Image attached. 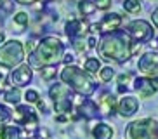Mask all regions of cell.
<instances>
[{
    "label": "cell",
    "instance_id": "obj_1",
    "mask_svg": "<svg viewBox=\"0 0 158 139\" xmlns=\"http://www.w3.org/2000/svg\"><path fill=\"white\" fill-rule=\"evenodd\" d=\"M130 47H132V42L130 37L127 33H106L102 35L101 42H99V56L106 61H116V63H123V61H129L132 57V52H130Z\"/></svg>",
    "mask_w": 158,
    "mask_h": 139
},
{
    "label": "cell",
    "instance_id": "obj_2",
    "mask_svg": "<svg viewBox=\"0 0 158 139\" xmlns=\"http://www.w3.org/2000/svg\"><path fill=\"white\" fill-rule=\"evenodd\" d=\"M64 47L59 38L56 37H45L38 42L37 49L30 54V66H54L63 59Z\"/></svg>",
    "mask_w": 158,
    "mask_h": 139
},
{
    "label": "cell",
    "instance_id": "obj_3",
    "mask_svg": "<svg viewBox=\"0 0 158 139\" xmlns=\"http://www.w3.org/2000/svg\"><path fill=\"white\" fill-rule=\"evenodd\" d=\"M61 80L64 83H68L75 92L82 94V96H90L96 91L92 78L85 71H82L78 66H66L61 71Z\"/></svg>",
    "mask_w": 158,
    "mask_h": 139
},
{
    "label": "cell",
    "instance_id": "obj_4",
    "mask_svg": "<svg viewBox=\"0 0 158 139\" xmlns=\"http://www.w3.org/2000/svg\"><path fill=\"white\" fill-rule=\"evenodd\" d=\"M24 59V47L19 40H9L0 45V66L14 68Z\"/></svg>",
    "mask_w": 158,
    "mask_h": 139
},
{
    "label": "cell",
    "instance_id": "obj_5",
    "mask_svg": "<svg viewBox=\"0 0 158 139\" xmlns=\"http://www.w3.org/2000/svg\"><path fill=\"white\" fill-rule=\"evenodd\" d=\"M127 139H158V122L153 118L135 120L127 127Z\"/></svg>",
    "mask_w": 158,
    "mask_h": 139
},
{
    "label": "cell",
    "instance_id": "obj_6",
    "mask_svg": "<svg viewBox=\"0 0 158 139\" xmlns=\"http://www.w3.org/2000/svg\"><path fill=\"white\" fill-rule=\"evenodd\" d=\"M52 101H54V110L56 113H70L71 108H73V99L75 96L70 92V89L63 85V83H56V85H52L51 91Z\"/></svg>",
    "mask_w": 158,
    "mask_h": 139
},
{
    "label": "cell",
    "instance_id": "obj_7",
    "mask_svg": "<svg viewBox=\"0 0 158 139\" xmlns=\"http://www.w3.org/2000/svg\"><path fill=\"white\" fill-rule=\"evenodd\" d=\"M127 35L132 37L135 42H148L153 37V28H151V24L148 21L137 19V21L129 23V26H127Z\"/></svg>",
    "mask_w": 158,
    "mask_h": 139
},
{
    "label": "cell",
    "instance_id": "obj_8",
    "mask_svg": "<svg viewBox=\"0 0 158 139\" xmlns=\"http://www.w3.org/2000/svg\"><path fill=\"white\" fill-rule=\"evenodd\" d=\"M14 120L18 122V124H21L26 130H30V132H33V130H37L38 127V116L37 113L33 110H30L28 106H18L14 110Z\"/></svg>",
    "mask_w": 158,
    "mask_h": 139
},
{
    "label": "cell",
    "instance_id": "obj_9",
    "mask_svg": "<svg viewBox=\"0 0 158 139\" xmlns=\"http://www.w3.org/2000/svg\"><path fill=\"white\" fill-rule=\"evenodd\" d=\"M137 68L143 75L146 77H156L158 73V54L156 52H146V54L141 56L139 63H137Z\"/></svg>",
    "mask_w": 158,
    "mask_h": 139
},
{
    "label": "cell",
    "instance_id": "obj_10",
    "mask_svg": "<svg viewBox=\"0 0 158 139\" xmlns=\"http://www.w3.org/2000/svg\"><path fill=\"white\" fill-rule=\"evenodd\" d=\"M33 71L30 65H19L18 68H14V71L10 73V80L14 83L16 87H24L31 82Z\"/></svg>",
    "mask_w": 158,
    "mask_h": 139
},
{
    "label": "cell",
    "instance_id": "obj_11",
    "mask_svg": "<svg viewBox=\"0 0 158 139\" xmlns=\"http://www.w3.org/2000/svg\"><path fill=\"white\" fill-rule=\"evenodd\" d=\"M122 23H123L122 16L120 14H116V12H113V14H106L98 26H99V32H102L104 35H106V33L118 32V28L122 26Z\"/></svg>",
    "mask_w": 158,
    "mask_h": 139
},
{
    "label": "cell",
    "instance_id": "obj_12",
    "mask_svg": "<svg viewBox=\"0 0 158 139\" xmlns=\"http://www.w3.org/2000/svg\"><path fill=\"white\" fill-rule=\"evenodd\" d=\"M118 113H120L123 118H129L135 113V111L139 110V101H137V97L134 96H123L118 103V106H116Z\"/></svg>",
    "mask_w": 158,
    "mask_h": 139
},
{
    "label": "cell",
    "instance_id": "obj_13",
    "mask_svg": "<svg viewBox=\"0 0 158 139\" xmlns=\"http://www.w3.org/2000/svg\"><path fill=\"white\" fill-rule=\"evenodd\" d=\"M132 87H134V91L139 94V97H143V99H148V97H151L156 92V89L151 85V80H149L148 77H146V78H137Z\"/></svg>",
    "mask_w": 158,
    "mask_h": 139
},
{
    "label": "cell",
    "instance_id": "obj_14",
    "mask_svg": "<svg viewBox=\"0 0 158 139\" xmlns=\"http://www.w3.org/2000/svg\"><path fill=\"white\" fill-rule=\"evenodd\" d=\"M87 28H89V24L84 23V21H80V19H70L66 23L64 30H66V35L70 38H78L87 32Z\"/></svg>",
    "mask_w": 158,
    "mask_h": 139
},
{
    "label": "cell",
    "instance_id": "obj_15",
    "mask_svg": "<svg viewBox=\"0 0 158 139\" xmlns=\"http://www.w3.org/2000/svg\"><path fill=\"white\" fill-rule=\"evenodd\" d=\"M116 106H118V104H116L115 97H113L111 94L104 92L101 96V99H99V103H98V111H101V115L108 116V115H113V113H115Z\"/></svg>",
    "mask_w": 158,
    "mask_h": 139
},
{
    "label": "cell",
    "instance_id": "obj_16",
    "mask_svg": "<svg viewBox=\"0 0 158 139\" xmlns=\"http://www.w3.org/2000/svg\"><path fill=\"white\" fill-rule=\"evenodd\" d=\"M92 136L94 139H111L113 137V127L108 124H98L92 127Z\"/></svg>",
    "mask_w": 158,
    "mask_h": 139
},
{
    "label": "cell",
    "instance_id": "obj_17",
    "mask_svg": "<svg viewBox=\"0 0 158 139\" xmlns=\"http://www.w3.org/2000/svg\"><path fill=\"white\" fill-rule=\"evenodd\" d=\"M78 113L85 118H92V116L98 115V103L94 101H84L78 106Z\"/></svg>",
    "mask_w": 158,
    "mask_h": 139
},
{
    "label": "cell",
    "instance_id": "obj_18",
    "mask_svg": "<svg viewBox=\"0 0 158 139\" xmlns=\"http://www.w3.org/2000/svg\"><path fill=\"white\" fill-rule=\"evenodd\" d=\"M19 137H21V132L14 125H7V127L0 129V139H19Z\"/></svg>",
    "mask_w": 158,
    "mask_h": 139
},
{
    "label": "cell",
    "instance_id": "obj_19",
    "mask_svg": "<svg viewBox=\"0 0 158 139\" xmlns=\"http://www.w3.org/2000/svg\"><path fill=\"white\" fill-rule=\"evenodd\" d=\"M78 12L82 16H90V14L96 12V4H94L92 0H80L78 2Z\"/></svg>",
    "mask_w": 158,
    "mask_h": 139
},
{
    "label": "cell",
    "instance_id": "obj_20",
    "mask_svg": "<svg viewBox=\"0 0 158 139\" xmlns=\"http://www.w3.org/2000/svg\"><path fill=\"white\" fill-rule=\"evenodd\" d=\"M84 68L89 73H98V71H101V63H99L98 57H87Z\"/></svg>",
    "mask_w": 158,
    "mask_h": 139
},
{
    "label": "cell",
    "instance_id": "obj_21",
    "mask_svg": "<svg viewBox=\"0 0 158 139\" xmlns=\"http://www.w3.org/2000/svg\"><path fill=\"white\" fill-rule=\"evenodd\" d=\"M4 99L7 103H12V104H18L19 99H21V91H19V87L16 89H9L7 92L4 94Z\"/></svg>",
    "mask_w": 158,
    "mask_h": 139
},
{
    "label": "cell",
    "instance_id": "obj_22",
    "mask_svg": "<svg viewBox=\"0 0 158 139\" xmlns=\"http://www.w3.org/2000/svg\"><path fill=\"white\" fill-rule=\"evenodd\" d=\"M123 9H125V12L137 14L141 11V2L139 0H125L123 2Z\"/></svg>",
    "mask_w": 158,
    "mask_h": 139
},
{
    "label": "cell",
    "instance_id": "obj_23",
    "mask_svg": "<svg viewBox=\"0 0 158 139\" xmlns=\"http://www.w3.org/2000/svg\"><path fill=\"white\" fill-rule=\"evenodd\" d=\"M40 75L44 80H52L56 77V66H42L40 68Z\"/></svg>",
    "mask_w": 158,
    "mask_h": 139
},
{
    "label": "cell",
    "instance_id": "obj_24",
    "mask_svg": "<svg viewBox=\"0 0 158 139\" xmlns=\"http://www.w3.org/2000/svg\"><path fill=\"white\" fill-rule=\"evenodd\" d=\"M10 118H12V111H10L7 106L0 104V125H5Z\"/></svg>",
    "mask_w": 158,
    "mask_h": 139
},
{
    "label": "cell",
    "instance_id": "obj_25",
    "mask_svg": "<svg viewBox=\"0 0 158 139\" xmlns=\"http://www.w3.org/2000/svg\"><path fill=\"white\" fill-rule=\"evenodd\" d=\"M99 77H101L102 82H110V80L115 77V70L110 68V66H106V68H101V71H99Z\"/></svg>",
    "mask_w": 158,
    "mask_h": 139
},
{
    "label": "cell",
    "instance_id": "obj_26",
    "mask_svg": "<svg viewBox=\"0 0 158 139\" xmlns=\"http://www.w3.org/2000/svg\"><path fill=\"white\" fill-rule=\"evenodd\" d=\"M28 21H30V18H28V14H26V12H18L14 16V23L19 24V26H26Z\"/></svg>",
    "mask_w": 158,
    "mask_h": 139
},
{
    "label": "cell",
    "instance_id": "obj_27",
    "mask_svg": "<svg viewBox=\"0 0 158 139\" xmlns=\"http://www.w3.org/2000/svg\"><path fill=\"white\" fill-rule=\"evenodd\" d=\"M132 75L130 73H122L120 77H118V83H120V85H123V83H125V87H132Z\"/></svg>",
    "mask_w": 158,
    "mask_h": 139
},
{
    "label": "cell",
    "instance_id": "obj_28",
    "mask_svg": "<svg viewBox=\"0 0 158 139\" xmlns=\"http://www.w3.org/2000/svg\"><path fill=\"white\" fill-rule=\"evenodd\" d=\"M94 4H96V9H101V11H108L111 7L113 0H94Z\"/></svg>",
    "mask_w": 158,
    "mask_h": 139
},
{
    "label": "cell",
    "instance_id": "obj_29",
    "mask_svg": "<svg viewBox=\"0 0 158 139\" xmlns=\"http://www.w3.org/2000/svg\"><path fill=\"white\" fill-rule=\"evenodd\" d=\"M24 99L28 103H38V99H40V96H38V92L37 91H26V94H24Z\"/></svg>",
    "mask_w": 158,
    "mask_h": 139
},
{
    "label": "cell",
    "instance_id": "obj_30",
    "mask_svg": "<svg viewBox=\"0 0 158 139\" xmlns=\"http://www.w3.org/2000/svg\"><path fill=\"white\" fill-rule=\"evenodd\" d=\"M73 47H75V51H78V52H84L85 49H87V45H85V42L84 38H73Z\"/></svg>",
    "mask_w": 158,
    "mask_h": 139
},
{
    "label": "cell",
    "instance_id": "obj_31",
    "mask_svg": "<svg viewBox=\"0 0 158 139\" xmlns=\"http://www.w3.org/2000/svg\"><path fill=\"white\" fill-rule=\"evenodd\" d=\"M37 40H30V42H26V45H24V52H28V54H31L35 49H37Z\"/></svg>",
    "mask_w": 158,
    "mask_h": 139
},
{
    "label": "cell",
    "instance_id": "obj_32",
    "mask_svg": "<svg viewBox=\"0 0 158 139\" xmlns=\"http://www.w3.org/2000/svg\"><path fill=\"white\" fill-rule=\"evenodd\" d=\"M151 19H153L155 26L158 28V9H155V11H153V14H151Z\"/></svg>",
    "mask_w": 158,
    "mask_h": 139
},
{
    "label": "cell",
    "instance_id": "obj_33",
    "mask_svg": "<svg viewBox=\"0 0 158 139\" xmlns=\"http://www.w3.org/2000/svg\"><path fill=\"white\" fill-rule=\"evenodd\" d=\"M63 59H64V63H66V65H70V63H73V59H75V57H73L71 54H66L64 57H63Z\"/></svg>",
    "mask_w": 158,
    "mask_h": 139
},
{
    "label": "cell",
    "instance_id": "obj_34",
    "mask_svg": "<svg viewBox=\"0 0 158 139\" xmlns=\"http://www.w3.org/2000/svg\"><path fill=\"white\" fill-rule=\"evenodd\" d=\"M149 80H151V85H153V87L158 91V77H151Z\"/></svg>",
    "mask_w": 158,
    "mask_h": 139
},
{
    "label": "cell",
    "instance_id": "obj_35",
    "mask_svg": "<svg viewBox=\"0 0 158 139\" xmlns=\"http://www.w3.org/2000/svg\"><path fill=\"white\" fill-rule=\"evenodd\" d=\"M37 106H38V110H40V111H45V103H44V101H40V99H38Z\"/></svg>",
    "mask_w": 158,
    "mask_h": 139
},
{
    "label": "cell",
    "instance_id": "obj_36",
    "mask_svg": "<svg viewBox=\"0 0 158 139\" xmlns=\"http://www.w3.org/2000/svg\"><path fill=\"white\" fill-rule=\"evenodd\" d=\"M16 2H19V4H24V5H28V4H35L37 0H16Z\"/></svg>",
    "mask_w": 158,
    "mask_h": 139
},
{
    "label": "cell",
    "instance_id": "obj_37",
    "mask_svg": "<svg viewBox=\"0 0 158 139\" xmlns=\"http://www.w3.org/2000/svg\"><path fill=\"white\" fill-rule=\"evenodd\" d=\"M56 120H57V122H66V120H68V116H66V115H59Z\"/></svg>",
    "mask_w": 158,
    "mask_h": 139
},
{
    "label": "cell",
    "instance_id": "obj_38",
    "mask_svg": "<svg viewBox=\"0 0 158 139\" xmlns=\"http://www.w3.org/2000/svg\"><path fill=\"white\" fill-rule=\"evenodd\" d=\"M94 45H96V38L90 37V38H89V47H94Z\"/></svg>",
    "mask_w": 158,
    "mask_h": 139
},
{
    "label": "cell",
    "instance_id": "obj_39",
    "mask_svg": "<svg viewBox=\"0 0 158 139\" xmlns=\"http://www.w3.org/2000/svg\"><path fill=\"white\" fill-rule=\"evenodd\" d=\"M4 85H5V78H4V75L0 73V89L4 87Z\"/></svg>",
    "mask_w": 158,
    "mask_h": 139
},
{
    "label": "cell",
    "instance_id": "obj_40",
    "mask_svg": "<svg viewBox=\"0 0 158 139\" xmlns=\"http://www.w3.org/2000/svg\"><path fill=\"white\" fill-rule=\"evenodd\" d=\"M4 40H5V35L4 32H0V44H4Z\"/></svg>",
    "mask_w": 158,
    "mask_h": 139
},
{
    "label": "cell",
    "instance_id": "obj_41",
    "mask_svg": "<svg viewBox=\"0 0 158 139\" xmlns=\"http://www.w3.org/2000/svg\"><path fill=\"white\" fill-rule=\"evenodd\" d=\"M139 2H141V0H139Z\"/></svg>",
    "mask_w": 158,
    "mask_h": 139
}]
</instances>
